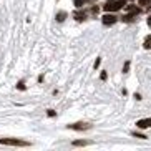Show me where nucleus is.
Masks as SVG:
<instances>
[{
    "instance_id": "obj_17",
    "label": "nucleus",
    "mask_w": 151,
    "mask_h": 151,
    "mask_svg": "<svg viewBox=\"0 0 151 151\" xmlns=\"http://www.w3.org/2000/svg\"><path fill=\"white\" fill-rule=\"evenodd\" d=\"M55 115H57V113H55V111L53 110H48V116H52V118H53V116Z\"/></svg>"
},
{
    "instance_id": "obj_7",
    "label": "nucleus",
    "mask_w": 151,
    "mask_h": 151,
    "mask_svg": "<svg viewBox=\"0 0 151 151\" xmlns=\"http://www.w3.org/2000/svg\"><path fill=\"white\" fill-rule=\"evenodd\" d=\"M128 12H129V14L138 15L139 12H141V9H139V7H134V5H128Z\"/></svg>"
},
{
    "instance_id": "obj_2",
    "label": "nucleus",
    "mask_w": 151,
    "mask_h": 151,
    "mask_svg": "<svg viewBox=\"0 0 151 151\" xmlns=\"http://www.w3.org/2000/svg\"><path fill=\"white\" fill-rule=\"evenodd\" d=\"M0 145H7V146H30L28 141L18 139V138H0Z\"/></svg>"
},
{
    "instance_id": "obj_3",
    "label": "nucleus",
    "mask_w": 151,
    "mask_h": 151,
    "mask_svg": "<svg viewBox=\"0 0 151 151\" xmlns=\"http://www.w3.org/2000/svg\"><path fill=\"white\" fill-rule=\"evenodd\" d=\"M116 20H118V18H116L113 14H106V15H103V17H101L103 25H106V27H110V25H113V23H116Z\"/></svg>"
},
{
    "instance_id": "obj_9",
    "label": "nucleus",
    "mask_w": 151,
    "mask_h": 151,
    "mask_svg": "<svg viewBox=\"0 0 151 151\" xmlns=\"http://www.w3.org/2000/svg\"><path fill=\"white\" fill-rule=\"evenodd\" d=\"M134 18H136V15H134V14H128V15H124V17H123V22H133Z\"/></svg>"
},
{
    "instance_id": "obj_6",
    "label": "nucleus",
    "mask_w": 151,
    "mask_h": 151,
    "mask_svg": "<svg viewBox=\"0 0 151 151\" xmlns=\"http://www.w3.org/2000/svg\"><path fill=\"white\" fill-rule=\"evenodd\" d=\"M73 17H75L78 22H81V20H85V18H86V14H85V12H81V10H78V12H75V14H73Z\"/></svg>"
},
{
    "instance_id": "obj_16",
    "label": "nucleus",
    "mask_w": 151,
    "mask_h": 151,
    "mask_svg": "<svg viewBox=\"0 0 151 151\" xmlns=\"http://www.w3.org/2000/svg\"><path fill=\"white\" fill-rule=\"evenodd\" d=\"M133 136H136V138H143V139L146 138V136H145V134H141V133H133Z\"/></svg>"
},
{
    "instance_id": "obj_15",
    "label": "nucleus",
    "mask_w": 151,
    "mask_h": 151,
    "mask_svg": "<svg viewBox=\"0 0 151 151\" xmlns=\"http://www.w3.org/2000/svg\"><path fill=\"white\" fill-rule=\"evenodd\" d=\"M128 68H129V62H126V63H124V67H123V73H126Z\"/></svg>"
},
{
    "instance_id": "obj_18",
    "label": "nucleus",
    "mask_w": 151,
    "mask_h": 151,
    "mask_svg": "<svg viewBox=\"0 0 151 151\" xmlns=\"http://www.w3.org/2000/svg\"><path fill=\"white\" fill-rule=\"evenodd\" d=\"M17 88H18V90H25V86H23V83H18Z\"/></svg>"
},
{
    "instance_id": "obj_4",
    "label": "nucleus",
    "mask_w": 151,
    "mask_h": 151,
    "mask_svg": "<svg viewBox=\"0 0 151 151\" xmlns=\"http://www.w3.org/2000/svg\"><path fill=\"white\" fill-rule=\"evenodd\" d=\"M68 128L76 129V131H85V129L91 128V124H88V123H75V124H68Z\"/></svg>"
},
{
    "instance_id": "obj_13",
    "label": "nucleus",
    "mask_w": 151,
    "mask_h": 151,
    "mask_svg": "<svg viewBox=\"0 0 151 151\" xmlns=\"http://www.w3.org/2000/svg\"><path fill=\"white\" fill-rule=\"evenodd\" d=\"M139 5L146 7V5H151V0H139Z\"/></svg>"
},
{
    "instance_id": "obj_11",
    "label": "nucleus",
    "mask_w": 151,
    "mask_h": 151,
    "mask_svg": "<svg viewBox=\"0 0 151 151\" xmlns=\"http://www.w3.org/2000/svg\"><path fill=\"white\" fill-rule=\"evenodd\" d=\"M73 4H75L76 9H81V7H83V4H85V0H73Z\"/></svg>"
},
{
    "instance_id": "obj_14",
    "label": "nucleus",
    "mask_w": 151,
    "mask_h": 151,
    "mask_svg": "<svg viewBox=\"0 0 151 151\" xmlns=\"http://www.w3.org/2000/svg\"><path fill=\"white\" fill-rule=\"evenodd\" d=\"M100 63H101V58H96V62H95V65H93V67H95V70H96V68L100 67Z\"/></svg>"
},
{
    "instance_id": "obj_10",
    "label": "nucleus",
    "mask_w": 151,
    "mask_h": 151,
    "mask_svg": "<svg viewBox=\"0 0 151 151\" xmlns=\"http://www.w3.org/2000/svg\"><path fill=\"white\" fill-rule=\"evenodd\" d=\"M65 17H67V12H60V14H57V20H58V22H63Z\"/></svg>"
},
{
    "instance_id": "obj_5",
    "label": "nucleus",
    "mask_w": 151,
    "mask_h": 151,
    "mask_svg": "<svg viewBox=\"0 0 151 151\" xmlns=\"http://www.w3.org/2000/svg\"><path fill=\"white\" fill-rule=\"evenodd\" d=\"M136 126L141 129H146V128H151V118H143V120L136 121Z\"/></svg>"
},
{
    "instance_id": "obj_12",
    "label": "nucleus",
    "mask_w": 151,
    "mask_h": 151,
    "mask_svg": "<svg viewBox=\"0 0 151 151\" xmlns=\"http://www.w3.org/2000/svg\"><path fill=\"white\" fill-rule=\"evenodd\" d=\"M85 145H90V141H75L73 146H85Z\"/></svg>"
},
{
    "instance_id": "obj_1",
    "label": "nucleus",
    "mask_w": 151,
    "mask_h": 151,
    "mask_svg": "<svg viewBox=\"0 0 151 151\" xmlns=\"http://www.w3.org/2000/svg\"><path fill=\"white\" fill-rule=\"evenodd\" d=\"M126 5V0H110L108 4L103 5L105 12H116V10H121Z\"/></svg>"
},
{
    "instance_id": "obj_19",
    "label": "nucleus",
    "mask_w": 151,
    "mask_h": 151,
    "mask_svg": "<svg viewBox=\"0 0 151 151\" xmlns=\"http://www.w3.org/2000/svg\"><path fill=\"white\" fill-rule=\"evenodd\" d=\"M148 25H150V27H151V15H150V17H148Z\"/></svg>"
},
{
    "instance_id": "obj_8",
    "label": "nucleus",
    "mask_w": 151,
    "mask_h": 151,
    "mask_svg": "<svg viewBox=\"0 0 151 151\" xmlns=\"http://www.w3.org/2000/svg\"><path fill=\"white\" fill-rule=\"evenodd\" d=\"M143 47L146 50H151V35H148L146 38H145V42H143Z\"/></svg>"
}]
</instances>
